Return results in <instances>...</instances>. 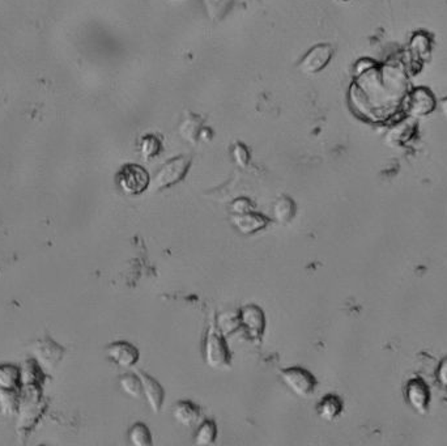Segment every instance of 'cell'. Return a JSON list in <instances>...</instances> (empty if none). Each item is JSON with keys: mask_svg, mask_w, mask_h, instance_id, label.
Wrapping results in <instances>:
<instances>
[{"mask_svg": "<svg viewBox=\"0 0 447 446\" xmlns=\"http://www.w3.org/2000/svg\"><path fill=\"white\" fill-rule=\"evenodd\" d=\"M411 47L415 50V53L425 54L429 49V39H426L423 34H416L411 42Z\"/></svg>", "mask_w": 447, "mask_h": 446, "instance_id": "26", "label": "cell"}, {"mask_svg": "<svg viewBox=\"0 0 447 446\" xmlns=\"http://www.w3.org/2000/svg\"><path fill=\"white\" fill-rule=\"evenodd\" d=\"M297 215V206L290 196H280L274 204V216L280 224H288Z\"/></svg>", "mask_w": 447, "mask_h": 446, "instance_id": "14", "label": "cell"}, {"mask_svg": "<svg viewBox=\"0 0 447 446\" xmlns=\"http://www.w3.org/2000/svg\"><path fill=\"white\" fill-rule=\"evenodd\" d=\"M180 133L186 141L195 143L202 133V121L197 117H190L180 125Z\"/></svg>", "mask_w": 447, "mask_h": 446, "instance_id": "22", "label": "cell"}, {"mask_svg": "<svg viewBox=\"0 0 447 446\" xmlns=\"http://www.w3.org/2000/svg\"><path fill=\"white\" fill-rule=\"evenodd\" d=\"M280 377L285 386H288L290 392H294L297 397L307 398L312 397L318 381L312 372L301 367H289L280 370Z\"/></svg>", "mask_w": 447, "mask_h": 446, "instance_id": "3", "label": "cell"}, {"mask_svg": "<svg viewBox=\"0 0 447 446\" xmlns=\"http://www.w3.org/2000/svg\"><path fill=\"white\" fill-rule=\"evenodd\" d=\"M191 166V158L188 156H177L166 161L161 169L156 173L155 178L150 181L149 188L153 191H160L172 188L183 180Z\"/></svg>", "mask_w": 447, "mask_h": 446, "instance_id": "1", "label": "cell"}, {"mask_svg": "<svg viewBox=\"0 0 447 446\" xmlns=\"http://www.w3.org/2000/svg\"><path fill=\"white\" fill-rule=\"evenodd\" d=\"M232 223L243 235H254L269 224V219L258 212L250 211L232 216Z\"/></svg>", "mask_w": 447, "mask_h": 446, "instance_id": "10", "label": "cell"}, {"mask_svg": "<svg viewBox=\"0 0 447 446\" xmlns=\"http://www.w3.org/2000/svg\"><path fill=\"white\" fill-rule=\"evenodd\" d=\"M233 156H235V163L240 165V166H246L247 163H249V160H250L249 151H247V148H246L245 146L240 144V143H237L235 146Z\"/></svg>", "mask_w": 447, "mask_h": 446, "instance_id": "24", "label": "cell"}, {"mask_svg": "<svg viewBox=\"0 0 447 446\" xmlns=\"http://www.w3.org/2000/svg\"><path fill=\"white\" fill-rule=\"evenodd\" d=\"M341 411H343V402L335 394L324 395L317 406L318 415L327 422L335 420L337 416L341 414Z\"/></svg>", "mask_w": 447, "mask_h": 446, "instance_id": "13", "label": "cell"}, {"mask_svg": "<svg viewBox=\"0 0 447 446\" xmlns=\"http://www.w3.org/2000/svg\"><path fill=\"white\" fill-rule=\"evenodd\" d=\"M117 182L127 196H139L148 190L150 177L140 165L125 164L118 172Z\"/></svg>", "mask_w": 447, "mask_h": 446, "instance_id": "2", "label": "cell"}, {"mask_svg": "<svg viewBox=\"0 0 447 446\" xmlns=\"http://www.w3.org/2000/svg\"><path fill=\"white\" fill-rule=\"evenodd\" d=\"M438 378L441 384L443 385V386H447V360L443 361L441 364V367H439Z\"/></svg>", "mask_w": 447, "mask_h": 446, "instance_id": "27", "label": "cell"}, {"mask_svg": "<svg viewBox=\"0 0 447 446\" xmlns=\"http://www.w3.org/2000/svg\"><path fill=\"white\" fill-rule=\"evenodd\" d=\"M21 384L39 386L43 381V369L38 363L34 360H28L21 367Z\"/></svg>", "mask_w": 447, "mask_h": 446, "instance_id": "18", "label": "cell"}, {"mask_svg": "<svg viewBox=\"0 0 447 446\" xmlns=\"http://www.w3.org/2000/svg\"><path fill=\"white\" fill-rule=\"evenodd\" d=\"M21 385V369L14 364H0V387L19 390Z\"/></svg>", "mask_w": 447, "mask_h": 446, "instance_id": "16", "label": "cell"}, {"mask_svg": "<svg viewBox=\"0 0 447 446\" xmlns=\"http://www.w3.org/2000/svg\"><path fill=\"white\" fill-rule=\"evenodd\" d=\"M21 395L19 390H8L0 387V411L7 415H15L20 408Z\"/></svg>", "mask_w": 447, "mask_h": 446, "instance_id": "19", "label": "cell"}, {"mask_svg": "<svg viewBox=\"0 0 447 446\" xmlns=\"http://www.w3.org/2000/svg\"><path fill=\"white\" fill-rule=\"evenodd\" d=\"M33 355L36 358V361L46 372H53L56 365L62 361L64 355V348L62 345H58L53 339L45 338L42 340L36 342L31 345Z\"/></svg>", "mask_w": 447, "mask_h": 446, "instance_id": "6", "label": "cell"}, {"mask_svg": "<svg viewBox=\"0 0 447 446\" xmlns=\"http://www.w3.org/2000/svg\"><path fill=\"white\" fill-rule=\"evenodd\" d=\"M172 415L175 419V422L180 423V425L191 427L197 423V420L202 415V411L197 405L190 400H180L174 405Z\"/></svg>", "mask_w": 447, "mask_h": 446, "instance_id": "12", "label": "cell"}, {"mask_svg": "<svg viewBox=\"0 0 447 446\" xmlns=\"http://www.w3.org/2000/svg\"><path fill=\"white\" fill-rule=\"evenodd\" d=\"M138 376L140 377L143 392H144L145 400L148 402L149 408L155 414H158L161 411L163 406H164V387L153 377L149 376V375L141 372V370L138 372Z\"/></svg>", "mask_w": 447, "mask_h": 446, "instance_id": "9", "label": "cell"}, {"mask_svg": "<svg viewBox=\"0 0 447 446\" xmlns=\"http://www.w3.org/2000/svg\"><path fill=\"white\" fill-rule=\"evenodd\" d=\"M408 109L411 116L423 117V116L431 114V111L436 109V100L428 89L418 88L411 94L409 102H408Z\"/></svg>", "mask_w": 447, "mask_h": 446, "instance_id": "11", "label": "cell"}, {"mask_svg": "<svg viewBox=\"0 0 447 446\" xmlns=\"http://www.w3.org/2000/svg\"><path fill=\"white\" fill-rule=\"evenodd\" d=\"M128 439L133 446L152 445V435L144 423H135L128 431Z\"/></svg>", "mask_w": 447, "mask_h": 446, "instance_id": "21", "label": "cell"}, {"mask_svg": "<svg viewBox=\"0 0 447 446\" xmlns=\"http://www.w3.org/2000/svg\"><path fill=\"white\" fill-rule=\"evenodd\" d=\"M119 386L125 394L131 397L133 400H140L144 395L143 392V385H141L140 377L138 375H123L119 378Z\"/></svg>", "mask_w": 447, "mask_h": 446, "instance_id": "20", "label": "cell"}, {"mask_svg": "<svg viewBox=\"0 0 447 446\" xmlns=\"http://www.w3.org/2000/svg\"><path fill=\"white\" fill-rule=\"evenodd\" d=\"M240 322L254 340H259L263 335L266 328V317L259 306L252 304L243 306L240 313Z\"/></svg>", "mask_w": 447, "mask_h": 446, "instance_id": "8", "label": "cell"}, {"mask_svg": "<svg viewBox=\"0 0 447 446\" xmlns=\"http://www.w3.org/2000/svg\"><path fill=\"white\" fill-rule=\"evenodd\" d=\"M334 55V49L329 44H319L312 47L298 63V71L304 75H315L327 67Z\"/></svg>", "mask_w": 447, "mask_h": 446, "instance_id": "5", "label": "cell"}, {"mask_svg": "<svg viewBox=\"0 0 447 446\" xmlns=\"http://www.w3.org/2000/svg\"><path fill=\"white\" fill-rule=\"evenodd\" d=\"M254 211V206L247 198H238L232 203V212L235 215L246 213V212Z\"/></svg>", "mask_w": 447, "mask_h": 446, "instance_id": "25", "label": "cell"}, {"mask_svg": "<svg viewBox=\"0 0 447 446\" xmlns=\"http://www.w3.org/2000/svg\"><path fill=\"white\" fill-rule=\"evenodd\" d=\"M217 437V427L216 423L211 420V419H207L200 423V425L197 427V430L195 432V445L199 446H208L215 444Z\"/></svg>", "mask_w": 447, "mask_h": 446, "instance_id": "17", "label": "cell"}, {"mask_svg": "<svg viewBox=\"0 0 447 446\" xmlns=\"http://www.w3.org/2000/svg\"><path fill=\"white\" fill-rule=\"evenodd\" d=\"M334 1H336V3H345V1H349V0H334Z\"/></svg>", "mask_w": 447, "mask_h": 446, "instance_id": "29", "label": "cell"}, {"mask_svg": "<svg viewBox=\"0 0 447 446\" xmlns=\"http://www.w3.org/2000/svg\"><path fill=\"white\" fill-rule=\"evenodd\" d=\"M106 355L110 360L122 368H133L140 359L139 350L125 340L110 343L106 347Z\"/></svg>", "mask_w": 447, "mask_h": 446, "instance_id": "7", "label": "cell"}, {"mask_svg": "<svg viewBox=\"0 0 447 446\" xmlns=\"http://www.w3.org/2000/svg\"><path fill=\"white\" fill-rule=\"evenodd\" d=\"M408 400L409 403L417 410V411H423L428 406V400H429V392L426 389V386L423 385V381L415 380L412 382H409L407 389Z\"/></svg>", "mask_w": 447, "mask_h": 446, "instance_id": "15", "label": "cell"}, {"mask_svg": "<svg viewBox=\"0 0 447 446\" xmlns=\"http://www.w3.org/2000/svg\"><path fill=\"white\" fill-rule=\"evenodd\" d=\"M205 361L211 368L221 369L229 367L230 353L222 335L215 328H211L207 333L204 343Z\"/></svg>", "mask_w": 447, "mask_h": 446, "instance_id": "4", "label": "cell"}, {"mask_svg": "<svg viewBox=\"0 0 447 446\" xmlns=\"http://www.w3.org/2000/svg\"><path fill=\"white\" fill-rule=\"evenodd\" d=\"M163 148V144L161 141L155 136V135H147L141 139L140 143V152L141 156L144 157L145 160L149 158H153L156 157Z\"/></svg>", "mask_w": 447, "mask_h": 446, "instance_id": "23", "label": "cell"}, {"mask_svg": "<svg viewBox=\"0 0 447 446\" xmlns=\"http://www.w3.org/2000/svg\"><path fill=\"white\" fill-rule=\"evenodd\" d=\"M439 110H441V113L447 117V97L445 98H442L441 101H439Z\"/></svg>", "mask_w": 447, "mask_h": 446, "instance_id": "28", "label": "cell"}]
</instances>
